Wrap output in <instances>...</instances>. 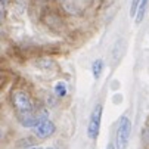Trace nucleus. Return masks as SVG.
<instances>
[{"instance_id": "1", "label": "nucleus", "mask_w": 149, "mask_h": 149, "mask_svg": "<svg viewBox=\"0 0 149 149\" xmlns=\"http://www.w3.org/2000/svg\"><path fill=\"white\" fill-rule=\"evenodd\" d=\"M132 133V121L127 115H123L118 121L117 134H115V146L117 149H127Z\"/></svg>"}, {"instance_id": "2", "label": "nucleus", "mask_w": 149, "mask_h": 149, "mask_svg": "<svg viewBox=\"0 0 149 149\" xmlns=\"http://www.w3.org/2000/svg\"><path fill=\"white\" fill-rule=\"evenodd\" d=\"M12 105H13L18 117L34 112V106H33L30 96L22 90H16V92L12 93Z\"/></svg>"}, {"instance_id": "3", "label": "nucleus", "mask_w": 149, "mask_h": 149, "mask_svg": "<svg viewBox=\"0 0 149 149\" xmlns=\"http://www.w3.org/2000/svg\"><path fill=\"white\" fill-rule=\"evenodd\" d=\"M100 120H102V105L97 103L93 108V112H92L90 120H89L87 134H89L90 139H96L97 137L99 130H100Z\"/></svg>"}, {"instance_id": "4", "label": "nucleus", "mask_w": 149, "mask_h": 149, "mask_svg": "<svg viewBox=\"0 0 149 149\" xmlns=\"http://www.w3.org/2000/svg\"><path fill=\"white\" fill-rule=\"evenodd\" d=\"M34 133H36V136L38 139H47V137H50L55 133V124L49 118L43 120L41 123H38L34 127Z\"/></svg>"}, {"instance_id": "5", "label": "nucleus", "mask_w": 149, "mask_h": 149, "mask_svg": "<svg viewBox=\"0 0 149 149\" xmlns=\"http://www.w3.org/2000/svg\"><path fill=\"white\" fill-rule=\"evenodd\" d=\"M148 5H149V0H142L139 8H137V13H136V24H140L143 18H145V13H146V9H148Z\"/></svg>"}, {"instance_id": "6", "label": "nucleus", "mask_w": 149, "mask_h": 149, "mask_svg": "<svg viewBox=\"0 0 149 149\" xmlns=\"http://www.w3.org/2000/svg\"><path fill=\"white\" fill-rule=\"evenodd\" d=\"M102 70H103V61L102 59H96L92 65V72H93V77L95 78H99L100 74H102Z\"/></svg>"}, {"instance_id": "7", "label": "nucleus", "mask_w": 149, "mask_h": 149, "mask_svg": "<svg viewBox=\"0 0 149 149\" xmlns=\"http://www.w3.org/2000/svg\"><path fill=\"white\" fill-rule=\"evenodd\" d=\"M67 92H68V89H67V84H65V83H63V81L56 83V86H55V93H56L58 97L67 96Z\"/></svg>"}, {"instance_id": "8", "label": "nucleus", "mask_w": 149, "mask_h": 149, "mask_svg": "<svg viewBox=\"0 0 149 149\" xmlns=\"http://www.w3.org/2000/svg\"><path fill=\"white\" fill-rule=\"evenodd\" d=\"M140 2H142V0H132V5H130V16H136L137 8H139Z\"/></svg>"}, {"instance_id": "9", "label": "nucleus", "mask_w": 149, "mask_h": 149, "mask_svg": "<svg viewBox=\"0 0 149 149\" xmlns=\"http://www.w3.org/2000/svg\"><path fill=\"white\" fill-rule=\"evenodd\" d=\"M106 149H117V146H115V145H112V143H109Z\"/></svg>"}, {"instance_id": "10", "label": "nucleus", "mask_w": 149, "mask_h": 149, "mask_svg": "<svg viewBox=\"0 0 149 149\" xmlns=\"http://www.w3.org/2000/svg\"><path fill=\"white\" fill-rule=\"evenodd\" d=\"M28 149H43V148H38V146H33V148H28Z\"/></svg>"}, {"instance_id": "11", "label": "nucleus", "mask_w": 149, "mask_h": 149, "mask_svg": "<svg viewBox=\"0 0 149 149\" xmlns=\"http://www.w3.org/2000/svg\"><path fill=\"white\" fill-rule=\"evenodd\" d=\"M6 3H8V0H2V6H5Z\"/></svg>"}, {"instance_id": "12", "label": "nucleus", "mask_w": 149, "mask_h": 149, "mask_svg": "<svg viewBox=\"0 0 149 149\" xmlns=\"http://www.w3.org/2000/svg\"><path fill=\"white\" fill-rule=\"evenodd\" d=\"M45 149H53V148H45Z\"/></svg>"}]
</instances>
